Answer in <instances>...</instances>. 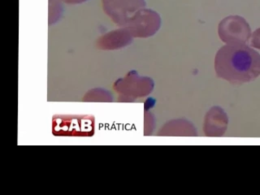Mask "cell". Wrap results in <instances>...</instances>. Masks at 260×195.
<instances>
[{
  "label": "cell",
  "mask_w": 260,
  "mask_h": 195,
  "mask_svg": "<svg viewBox=\"0 0 260 195\" xmlns=\"http://www.w3.org/2000/svg\"><path fill=\"white\" fill-rule=\"evenodd\" d=\"M107 14L117 24L126 25L138 11L146 6L145 0H102Z\"/></svg>",
  "instance_id": "obj_3"
},
{
  "label": "cell",
  "mask_w": 260,
  "mask_h": 195,
  "mask_svg": "<svg viewBox=\"0 0 260 195\" xmlns=\"http://www.w3.org/2000/svg\"><path fill=\"white\" fill-rule=\"evenodd\" d=\"M104 48L114 49L124 47L131 41L129 35L126 31H116L104 38Z\"/></svg>",
  "instance_id": "obj_6"
},
{
  "label": "cell",
  "mask_w": 260,
  "mask_h": 195,
  "mask_svg": "<svg viewBox=\"0 0 260 195\" xmlns=\"http://www.w3.org/2000/svg\"><path fill=\"white\" fill-rule=\"evenodd\" d=\"M252 47L260 50V28L256 29L251 36Z\"/></svg>",
  "instance_id": "obj_7"
},
{
  "label": "cell",
  "mask_w": 260,
  "mask_h": 195,
  "mask_svg": "<svg viewBox=\"0 0 260 195\" xmlns=\"http://www.w3.org/2000/svg\"><path fill=\"white\" fill-rule=\"evenodd\" d=\"M128 30L136 37L151 36L160 26V17L150 9H141L126 24Z\"/></svg>",
  "instance_id": "obj_4"
},
{
  "label": "cell",
  "mask_w": 260,
  "mask_h": 195,
  "mask_svg": "<svg viewBox=\"0 0 260 195\" xmlns=\"http://www.w3.org/2000/svg\"><path fill=\"white\" fill-rule=\"evenodd\" d=\"M219 36L227 44H246L251 36L250 25L242 16H230L219 23Z\"/></svg>",
  "instance_id": "obj_2"
},
{
  "label": "cell",
  "mask_w": 260,
  "mask_h": 195,
  "mask_svg": "<svg viewBox=\"0 0 260 195\" xmlns=\"http://www.w3.org/2000/svg\"><path fill=\"white\" fill-rule=\"evenodd\" d=\"M210 116V131L211 136H221L224 134L227 128L228 117L225 112L219 108L211 110Z\"/></svg>",
  "instance_id": "obj_5"
},
{
  "label": "cell",
  "mask_w": 260,
  "mask_h": 195,
  "mask_svg": "<svg viewBox=\"0 0 260 195\" xmlns=\"http://www.w3.org/2000/svg\"><path fill=\"white\" fill-rule=\"evenodd\" d=\"M67 4H81V3L85 2L87 0H63Z\"/></svg>",
  "instance_id": "obj_8"
},
{
  "label": "cell",
  "mask_w": 260,
  "mask_h": 195,
  "mask_svg": "<svg viewBox=\"0 0 260 195\" xmlns=\"http://www.w3.org/2000/svg\"><path fill=\"white\" fill-rule=\"evenodd\" d=\"M218 77L235 85L254 81L260 75V55L246 44H227L215 59Z\"/></svg>",
  "instance_id": "obj_1"
}]
</instances>
